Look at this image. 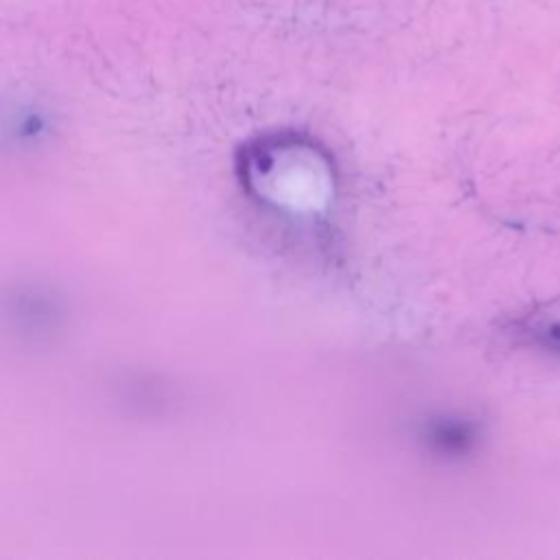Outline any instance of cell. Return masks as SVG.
Returning a JSON list of instances; mask_svg holds the SVG:
<instances>
[{
	"label": "cell",
	"mask_w": 560,
	"mask_h": 560,
	"mask_svg": "<svg viewBox=\"0 0 560 560\" xmlns=\"http://www.w3.org/2000/svg\"><path fill=\"white\" fill-rule=\"evenodd\" d=\"M475 440L470 424L455 422V420H442L435 422L431 429V442L442 451H466L470 442Z\"/></svg>",
	"instance_id": "3"
},
{
	"label": "cell",
	"mask_w": 560,
	"mask_h": 560,
	"mask_svg": "<svg viewBox=\"0 0 560 560\" xmlns=\"http://www.w3.org/2000/svg\"><path fill=\"white\" fill-rule=\"evenodd\" d=\"M243 162L249 190L282 212H319L335 192L328 155L304 136L269 133L249 147Z\"/></svg>",
	"instance_id": "1"
},
{
	"label": "cell",
	"mask_w": 560,
	"mask_h": 560,
	"mask_svg": "<svg viewBox=\"0 0 560 560\" xmlns=\"http://www.w3.org/2000/svg\"><path fill=\"white\" fill-rule=\"evenodd\" d=\"M516 332L529 343L560 354V298L540 302L521 315Z\"/></svg>",
	"instance_id": "2"
}]
</instances>
